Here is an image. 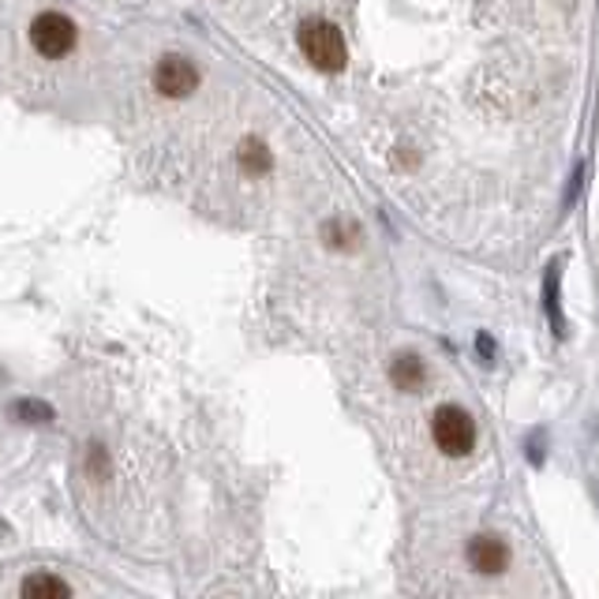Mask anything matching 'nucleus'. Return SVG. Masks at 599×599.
Returning a JSON list of instances; mask_svg holds the SVG:
<instances>
[{"mask_svg":"<svg viewBox=\"0 0 599 599\" xmlns=\"http://www.w3.org/2000/svg\"><path fill=\"white\" fill-rule=\"evenodd\" d=\"M300 49H304V57L312 60L319 72H341L349 60L345 38H341L338 26L326 20H307L300 26Z\"/></svg>","mask_w":599,"mask_h":599,"instance_id":"obj_1","label":"nucleus"},{"mask_svg":"<svg viewBox=\"0 0 599 599\" xmlns=\"http://www.w3.org/2000/svg\"><path fill=\"white\" fill-rule=\"evenodd\" d=\"M431 435H435V446L443 449L446 457H469L475 446V424L465 409L457 404H443L431 420Z\"/></svg>","mask_w":599,"mask_h":599,"instance_id":"obj_2","label":"nucleus"},{"mask_svg":"<svg viewBox=\"0 0 599 599\" xmlns=\"http://www.w3.org/2000/svg\"><path fill=\"white\" fill-rule=\"evenodd\" d=\"M31 42L42 57L60 60L75 49V23L60 12H42L38 20L31 23Z\"/></svg>","mask_w":599,"mask_h":599,"instance_id":"obj_3","label":"nucleus"},{"mask_svg":"<svg viewBox=\"0 0 599 599\" xmlns=\"http://www.w3.org/2000/svg\"><path fill=\"white\" fill-rule=\"evenodd\" d=\"M154 86L165 94V98H188L199 86V72L191 60L184 57H162L154 68Z\"/></svg>","mask_w":599,"mask_h":599,"instance_id":"obj_4","label":"nucleus"},{"mask_svg":"<svg viewBox=\"0 0 599 599\" xmlns=\"http://www.w3.org/2000/svg\"><path fill=\"white\" fill-rule=\"evenodd\" d=\"M469 566L483 577H498L509 569V548L498 536H475L469 543Z\"/></svg>","mask_w":599,"mask_h":599,"instance_id":"obj_5","label":"nucleus"},{"mask_svg":"<svg viewBox=\"0 0 599 599\" xmlns=\"http://www.w3.org/2000/svg\"><path fill=\"white\" fill-rule=\"evenodd\" d=\"M424 378H427V367H424V360H420L416 352H401V356H394L390 383L398 386V390L416 394L420 386H424Z\"/></svg>","mask_w":599,"mask_h":599,"instance_id":"obj_6","label":"nucleus"},{"mask_svg":"<svg viewBox=\"0 0 599 599\" xmlns=\"http://www.w3.org/2000/svg\"><path fill=\"white\" fill-rule=\"evenodd\" d=\"M240 165H244V173L262 176V173H270V165H274V157H270L267 143H259V139H248V143L240 146Z\"/></svg>","mask_w":599,"mask_h":599,"instance_id":"obj_7","label":"nucleus"},{"mask_svg":"<svg viewBox=\"0 0 599 599\" xmlns=\"http://www.w3.org/2000/svg\"><path fill=\"white\" fill-rule=\"evenodd\" d=\"M68 592H72V588H68L60 577H49V574H34V577L23 580V596H31V599H38V596H68Z\"/></svg>","mask_w":599,"mask_h":599,"instance_id":"obj_8","label":"nucleus"},{"mask_svg":"<svg viewBox=\"0 0 599 599\" xmlns=\"http://www.w3.org/2000/svg\"><path fill=\"white\" fill-rule=\"evenodd\" d=\"M543 307H548V315H551V322H554V333H566L562 330V307H559V267H551V274H548V300H543Z\"/></svg>","mask_w":599,"mask_h":599,"instance_id":"obj_9","label":"nucleus"}]
</instances>
